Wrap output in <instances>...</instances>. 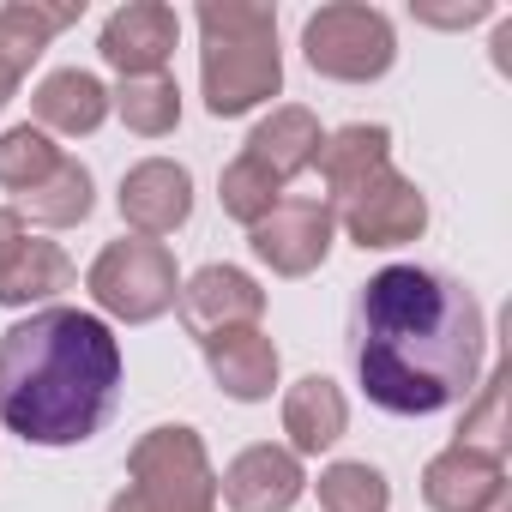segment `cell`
I'll use <instances>...</instances> for the list:
<instances>
[{
  "label": "cell",
  "instance_id": "obj_19",
  "mask_svg": "<svg viewBox=\"0 0 512 512\" xmlns=\"http://www.w3.org/2000/svg\"><path fill=\"white\" fill-rule=\"evenodd\" d=\"M31 109H37V127H43V133H67V139H79V133H97V127H103V115H109V91H103L97 73H85V67H61V73H49V79L31 91Z\"/></svg>",
  "mask_w": 512,
  "mask_h": 512
},
{
  "label": "cell",
  "instance_id": "obj_7",
  "mask_svg": "<svg viewBox=\"0 0 512 512\" xmlns=\"http://www.w3.org/2000/svg\"><path fill=\"white\" fill-rule=\"evenodd\" d=\"M332 229H338V217H332L326 199H278L260 223L247 229V241L278 278H308V272L326 266Z\"/></svg>",
  "mask_w": 512,
  "mask_h": 512
},
{
  "label": "cell",
  "instance_id": "obj_23",
  "mask_svg": "<svg viewBox=\"0 0 512 512\" xmlns=\"http://www.w3.org/2000/svg\"><path fill=\"white\" fill-rule=\"evenodd\" d=\"M320 512H392V482L368 458H338L320 470Z\"/></svg>",
  "mask_w": 512,
  "mask_h": 512
},
{
  "label": "cell",
  "instance_id": "obj_14",
  "mask_svg": "<svg viewBox=\"0 0 512 512\" xmlns=\"http://www.w3.org/2000/svg\"><path fill=\"white\" fill-rule=\"evenodd\" d=\"M320 145H326V133H320L314 109H302V103H284V109H272L260 127L247 133L241 157H247L253 169H260V175H272L278 187H290L302 169H314Z\"/></svg>",
  "mask_w": 512,
  "mask_h": 512
},
{
  "label": "cell",
  "instance_id": "obj_22",
  "mask_svg": "<svg viewBox=\"0 0 512 512\" xmlns=\"http://www.w3.org/2000/svg\"><path fill=\"white\" fill-rule=\"evenodd\" d=\"M109 109L127 121V133L163 139V133H175V121H181V85H175L169 73L121 79V91H109Z\"/></svg>",
  "mask_w": 512,
  "mask_h": 512
},
{
  "label": "cell",
  "instance_id": "obj_10",
  "mask_svg": "<svg viewBox=\"0 0 512 512\" xmlns=\"http://www.w3.org/2000/svg\"><path fill=\"white\" fill-rule=\"evenodd\" d=\"M175 43H181V19H175V7H163V0H133V7L109 13V25H103V37H97L103 61H109L121 79H151V73H163L169 55H175Z\"/></svg>",
  "mask_w": 512,
  "mask_h": 512
},
{
  "label": "cell",
  "instance_id": "obj_5",
  "mask_svg": "<svg viewBox=\"0 0 512 512\" xmlns=\"http://www.w3.org/2000/svg\"><path fill=\"white\" fill-rule=\"evenodd\" d=\"M127 488L145 494L163 512H217V470L205 458L199 428L163 422L151 434H139V446L127 452Z\"/></svg>",
  "mask_w": 512,
  "mask_h": 512
},
{
  "label": "cell",
  "instance_id": "obj_1",
  "mask_svg": "<svg viewBox=\"0 0 512 512\" xmlns=\"http://www.w3.org/2000/svg\"><path fill=\"white\" fill-rule=\"evenodd\" d=\"M488 326L476 296L428 266H386L350 302V362L368 404L434 416L476 392Z\"/></svg>",
  "mask_w": 512,
  "mask_h": 512
},
{
  "label": "cell",
  "instance_id": "obj_9",
  "mask_svg": "<svg viewBox=\"0 0 512 512\" xmlns=\"http://www.w3.org/2000/svg\"><path fill=\"white\" fill-rule=\"evenodd\" d=\"M332 217H344V235L356 247H404V241H416L428 229V199L416 193V181H404L398 169H386L374 187H362Z\"/></svg>",
  "mask_w": 512,
  "mask_h": 512
},
{
  "label": "cell",
  "instance_id": "obj_16",
  "mask_svg": "<svg viewBox=\"0 0 512 512\" xmlns=\"http://www.w3.org/2000/svg\"><path fill=\"white\" fill-rule=\"evenodd\" d=\"M79 13L85 0L79 7H43V0H7L0 7V109L19 91V79L37 67V55L55 43V31H67Z\"/></svg>",
  "mask_w": 512,
  "mask_h": 512
},
{
  "label": "cell",
  "instance_id": "obj_17",
  "mask_svg": "<svg viewBox=\"0 0 512 512\" xmlns=\"http://www.w3.org/2000/svg\"><path fill=\"white\" fill-rule=\"evenodd\" d=\"M205 368H211V380H217L235 404H260V398H272V386H278V344H272L260 326L223 332V338L205 344Z\"/></svg>",
  "mask_w": 512,
  "mask_h": 512
},
{
  "label": "cell",
  "instance_id": "obj_11",
  "mask_svg": "<svg viewBox=\"0 0 512 512\" xmlns=\"http://www.w3.org/2000/svg\"><path fill=\"white\" fill-rule=\"evenodd\" d=\"M121 217L133 223V235L163 241L193 217V175L169 157H145L121 175Z\"/></svg>",
  "mask_w": 512,
  "mask_h": 512
},
{
  "label": "cell",
  "instance_id": "obj_3",
  "mask_svg": "<svg viewBox=\"0 0 512 512\" xmlns=\"http://www.w3.org/2000/svg\"><path fill=\"white\" fill-rule=\"evenodd\" d=\"M199 85L217 121H235L284 91L278 13L247 0H205L199 7Z\"/></svg>",
  "mask_w": 512,
  "mask_h": 512
},
{
  "label": "cell",
  "instance_id": "obj_18",
  "mask_svg": "<svg viewBox=\"0 0 512 512\" xmlns=\"http://www.w3.org/2000/svg\"><path fill=\"white\" fill-rule=\"evenodd\" d=\"M350 428V404L344 392L326 380V374H308L284 392V434H290V452L296 458H320L344 440Z\"/></svg>",
  "mask_w": 512,
  "mask_h": 512
},
{
  "label": "cell",
  "instance_id": "obj_25",
  "mask_svg": "<svg viewBox=\"0 0 512 512\" xmlns=\"http://www.w3.org/2000/svg\"><path fill=\"white\" fill-rule=\"evenodd\" d=\"M458 446H470V452H488V458H506V446H512V428H506V374H500V368L482 380L476 404H464Z\"/></svg>",
  "mask_w": 512,
  "mask_h": 512
},
{
  "label": "cell",
  "instance_id": "obj_26",
  "mask_svg": "<svg viewBox=\"0 0 512 512\" xmlns=\"http://www.w3.org/2000/svg\"><path fill=\"white\" fill-rule=\"evenodd\" d=\"M217 199H223V211L235 217V223H260L278 199H284V187L272 181V175H260V169H253L247 157H235L229 169H223V181H217Z\"/></svg>",
  "mask_w": 512,
  "mask_h": 512
},
{
  "label": "cell",
  "instance_id": "obj_24",
  "mask_svg": "<svg viewBox=\"0 0 512 512\" xmlns=\"http://www.w3.org/2000/svg\"><path fill=\"white\" fill-rule=\"evenodd\" d=\"M61 163V145L43 133V127H7L0 133V187L7 193H31L37 181H49Z\"/></svg>",
  "mask_w": 512,
  "mask_h": 512
},
{
  "label": "cell",
  "instance_id": "obj_6",
  "mask_svg": "<svg viewBox=\"0 0 512 512\" xmlns=\"http://www.w3.org/2000/svg\"><path fill=\"white\" fill-rule=\"evenodd\" d=\"M302 55L320 79L338 85H368L380 73H392L398 61V37L392 19L380 7H356V0H338V7H320L302 25Z\"/></svg>",
  "mask_w": 512,
  "mask_h": 512
},
{
  "label": "cell",
  "instance_id": "obj_8",
  "mask_svg": "<svg viewBox=\"0 0 512 512\" xmlns=\"http://www.w3.org/2000/svg\"><path fill=\"white\" fill-rule=\"evenodd\" d=\"M175 302H181V326L199 344H211L223 332H247V326H260V314H266V290L253 284L241 266H205V272H193Z\"/></svg>",
  "mask_w": 512,
  "mask_h": 512
},
{
  "label": "cell",
  "instance_id": "obj_15",
  "mask_svg": "<svg viewBox=\"0 0 512 512\" xmlns=\"http://www.w3.org/2000/svg\"><path fill=\"white\" fill-rule=\"evenodd\" d=\"M314 169H320V181L332 187V199H326V205H350L362 187H374V181L392 169V133H386L380 121L338 127V133L320 145Z\"/></svg>",
  "mask_w": 512,
  "mask_h": 512
},
{
  "label": "cell",
  "instance_id": "obj_28",
  "mask_svg": "<svg viewBox=\"0 0 512 512\" xmlns=\"http://www.w3.org/2000/svg\"><path fill=\"white\" fill-rule=\"evenodd\" d=\"M25 235V217L13 211V205H0V260H7V253H13V241Z\"/></svg>",
  "mask_w": 512,
  "mask_h": 512
},
{
  "label": "cell",
  "instance_id": "obj_4",
  "mask_svg": "<svg viewBox=\"0 0 512 512\" xmlns=\"http://www.w3.org/2000/svg\"><path fill=\"white\" fill-rule=\"evenodd\" d=\"M85 284H91V302H97L109 320H127V326H145V320L169 314L175 296H181L175 253H169L163 241H145V235L109 241L97 260H91Z\"/></svg>",
  "mask_w": 512,
  "mask_h": 512
},
{
  "label": "cell",
  "instance_id": "obj_20",
  "mask_svg": "<svg viewBox=\"0 0 512 512\" xmlns=\"http://www.w3.org/2000/svg\"><path fill=\"white\" fill-rule=\"evenodd\" d=\"M73 260L55 247V241H31L19 235L13 253L0 260V308H43L55 302L61 290H73Z\"/></svg>",
  "mask_w": 512,
  "mask_h": 512
},
{
  "label": "cell",
  "instance_id": "obj_12",
  "mask_svg": "<svg viewBox=\"0 0 512 512\" xmlns=\"http://www.w3.org/2000/svg\"><path fill=\"white\" fill-rule=\"evenodd\" d=\"M302 488H308V476L290 446H247L217 476V494L229 500V512H290L302 500Z\"/></svg>",
  "mask_w": 512,
  "mask_h": 512
},
{
  "label": "cell",
  "instance_id": "obj_27",
  "mask_svg": "<svg viewBox=\"0 0 512 512\" xmlns=\"http://www.w3.org/2000/svg\"><path fill=\"white\" fill-rule=\"evenodd\" d=\"M416 19L422 25H440V31H464V25H482V19H494V7L488 0H464V7H416Z\"/></svg>",
  "mask_w": 512,
  "mask_h": 512
},
{
  "label": "cell",
  "instance_id": "obj_29",
  "mask_svg": "<svg viewBox=\"0 0 512 512\" xmlns=\"http://www.w3.org/2000/svg\"><path fill=\"white\" fill-rule=\"evenodd\" d=\"M109 512H163V506H151L145 494H133V488H121V494L109 500Z\"/></svg>",
  "mask_w": 512,
  "mask_h": 512
},
{
  "label": "cell",
  "instance_id": "obj_21",
  "mask_svg": "<svg viewBox=\"0 0 512 512\" xmlns=\"http://www.w3.org/2000/svg\"><path fill=\"white\" fill-rule=\"evenodd\" d=\"M13 211L31 217V223H43V229H73V223H85V217H91V169H85L79 157H61L49 181H37L31 193H19Z\"/></svg>",
  "mask_w": 512,
  "mask_h": 512
},
{
  "label": "cell",
  "instance_id": "obj_13",
  "mask_svg": "<svg viewBox=\"0 0 512 512\" xmlns=\"http://www.w3.org/2000/svg\"><path fill=\"white\" fill-rule=\"evenodd\" d=\"M422 500L434 512H488L494 500H506V458L470 452V446H446L428 458L422 470Z\"/></svg>",
  "mask_w": 512,
  "mask_h": 512
},
{
  "label": "cell",
  "instance_id": "obj_2",
  "mask_svg": "<svg viewBox=\"0 0 512 512\" xmlns=\"http://www.w3.org/2000/svg\"><path fill=\"white\" fill-rule=\"evenodd\" d=\"M121 398V338L103 314L37 308L0 338V422L31 446L103 434Z\"/></svg>",
  "mask_w": 512,
  "mask_h": 512
}]
</instances>
